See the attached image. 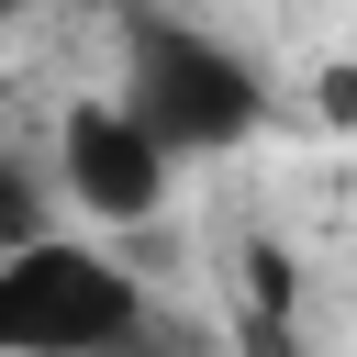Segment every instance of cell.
I'll list each match as a JSON object with an SVG mask.
<instances>
[{"instance_id":"6da1fadb","label":"cell","mask_w":357,"mask_h":357,"mask_svg":"<svg viewBox=\"0 0 357 357\" xmlns=\"http://www.w3.org/2000/svg\"><path fill=\"white\" fill-rule=\"evenodd\" d=\"M123 100L156 123V145H167L178 167H190V156H234V145H257V123H268V78H257L212 22L156 11V0L123 11Z\"/></svg>"},{"instance_id":"7a4b0ae2","label":"cell","mask_w":357,"mask_h":357,"mask_svg":"<svg viewBox=\"0 0 357 357\" xmlns=\"http://www.w3.org/2000/svg\"><path fill=\"white\" fill-rule=\"evenodd\" d=\"M145 279L89 234H33L0 257V346L11 357H123L145 346Z\"/></svg>"},{"instance_id":"3957f363","label":"cell","mask_w":357,"mask_h":357,"mask_svg":"<svg viewBox=\"0 0 357 357\" xmlns=\"http://www.w3.org/2000/svg\"><path fill=\"white\" fill-rule=\"evenodd\" d=\"M167 178H178V156L156 145V123L134 100H78L56 123V190L89 223H156L167 212Z\"/></svg>"},{"instance_id":"277c9868","label":"cell","mask_w":357,"mask_h":357,"mask_svg":"<svg viewBox=\"0 0 357 357\" xmlns=\"http://www.w3.org/2000/svg\"><path fill=\"white\" fill-rule=\"evenodd\" d=\"M123 357H190V346H123Z\"/></svg>"},{"instance_id":"5b68a950","label":"cell","mask_w":357,"mask_h":357,"mask_svg":"<svg viewBox=\"0 0 357 357\" xmlns=\"http://www.w3.org/2000/svg\"><path fill=\"white\" fill-rule=\"evenodd\" d=\"M0 11H33V0H0Z\"/></svg>"}]
</instances>
